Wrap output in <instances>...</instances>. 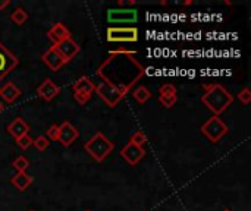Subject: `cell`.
Returning a JSON list of instances; mask_svg holds the SVG:
<instances>
[{"label":"cell","instance_id":"cell-26","mask_svg":"<svg viewBox=\"0 0 251 211\" xmlns=\"http://www.w3.org/2000/svg\"><path fill=\"white\" fill-rule=\"evenodd\" d=\"M176 101H178V97H176V95H160V97H159V103H160L163 107H166V109L174 107V106L176 104Z\"/></svg>","mask_w":251,"mask_h":211},{"label":"cell","instance_id":"cell-32","mask_svg":"<svg viewBox=\"0 0 251 211\" xmlns=\"http://www.w3.org/2000/svg\"><path fill=\"white\" fill-rule=\"evenodd\" d=\"M190 4H193V0H187V1H184V6H190Z\"/></svg>","mask_w":251,"mask_h":211},{"label":"cell","instance_id":"cell-24","mask_svg":"<svg viewBox=\"0 0 251 211\" xmlns=\"http://www.w3.org/2000/svg\"><path fill=\"white\" fill-rule=\"evenodd\" d=\"M32 145L41 153V151H46L47 148H49V145H50V141L44 137V135H40V137H37V138H34V141H32Z\"/></svg>","mask_w":251,"mask_h":211},{"label":"cell","instance_id":"cell-1","mask_svg":"<svg viewBox=\"0 0 251 211\" xmlns=\"http://www.w3.org/2000/svg\"><path fill=\"white\" fill-rule=\"evenodd\" d=\"M137 51L118 48L109 53V57L97 68L96 75L126 95L134 85L146 75V68L135 59Z\"/></svg>","mask_w":251,"mask_h":211},{"label":"cell","instance_id":"cell-30","mask_svg":"<svg viewBox=\"0 0 251 211\" xmlns=\"http://www.w3.org/2000/svg\"><path fill=\"white\" fill-rule=\"evenodd\" d=\"M12 4V1L10 0H0V12L1 10H4L6 7H9Z\"/></svg>","mask_w":251,"mask_h":211},{"label":"cell","instance_id":"cell-10","mask_svg":"<svg viewBox=\"0 0 251 211\" xmlns=\"http://www.w3.org/2000/svg\"><path fill=\"white\" fill-rule=\"evenodd\" d=\"M138 19V12L135 9H109L107 10V21L112 23H132Z\"/></svg>","mask_w":251,"mask_h":211},{"label":"cell","instance_id":"cell-34","mask_svg":"<svg viewBox=\"0 0 251 211\" xmlns=\"http://www.w3.org/2000/svg\"><path fill=\"white\" fill-rule=\"evenodd\" d=\"M85 211H93V210H90V209H88V210H85Z\"/></svg>","mask_w":251,"mask_h":211},{"label":"cell","instance_id":"cell-12","mask_svg":"<svg viewBox=\"0 0 251 211\" xmlns=\"http://www.w3.org/2000/svg\"><path fill=\"white\" fill-rule=\"evenodd\" d=\"M59 93H60V87L54 81H51L50 78H46L37 87V95L40 98H43L44 101H47V103L51 101V100H54L59 95Z\"/></svg>","mask_w":251,"mask_h":211},{"label":"cell","instance_id":"cell-33","mask_svg":"<svg viewBox=\"0 0 251 211\" xmlns=\"http://www.w3.org/2000/svg\"><path fill=\"white\" fill-rule=\"evenodd\" d=\"M222 211H232L231 209H225V210H222Z\"/></svg>","mask_w":251,"mask_h":211},{"label":"cell","instance_id":"cell-13","mask_svg":"<svg viewBox=\"0 0 251 211\" xmlns=\"http://www.w3.org/2000/svg\"><path fill=\"white\" fill-rule=\"evenodd\" d=\"M146 156V150L132 145L131 142H128L122 150H121V157L129 164V166H137Z\"/></svg>","mask_w":251,"mask_h":211},{"label":"cell","instance_id":"cell-25","mask_svg":"<svg viewBox=\"0 0 251 211\" xmlns=\"http://www.w3.org/2000/svg\"><path fill=\"white\" fill-rule=\"evenodd\" d=\"M237 98H238V101L241 103V104H244V106H249L251 103V91L249 87H244L240 93H238V95H237Z\"/></svg>","mask_w":251,"mask_h":211},{"label":"cell","instance_id":"cell-16","mask_svg":"<svg viewBox=\"0 0 251 211\" xmlns=\"http://www.w3.org/2000/svg\"><path fill=\"white\" fill-rule=\"evenodd\" d=\"M32 182H34V178H32L31 175H28L26 172L16 173L15 176H12V178H10V184H12V187H13L16 191H19V192L26 191V189L32 185Z\"/></svg>","mask_w":251,"mask_h":211},{"label":"cell","instance_id":"cell-9","mask_svg":"<svg viewBox=\"0 0 251 211\" xmlns=\"http://www.w3.org/2000/svg\"><path fill=\"white\" fill-rule=\"evenodd\" d=\"M78 138H79V131L71 122L66 120L62 125H59V137H57V141H59L60 145L71 147Z\"/></svg>","mask_w":251,"mask_h":211},{"label":"cell","instance_id":"cell-35","mask_svg":"<svg viewBox=\"0 0 251 211\" xmlns=\"http://www.w3.org/2000/svg\"><path fill=\"white\" fill-rule=\"evenodd\" d=\"M28 211H35V210H28Z\"/></svg>","mask_w":251,"mask_h":211},{"label":"cell","instance_id":"cell-28","mask_svg":"<svg viewBox=\"0 0 251 211\" xmlns=\"http://www.w3.org/2000/svg\"><path fill=\"white\" fill-rule=\"evenodd\" d=\"M160 95H176V87L174 84H163L159 88Z\"/></svg>","mask_w":251,"mask_h":211},{"label":"cell","instance_id":"cell-6","mask_svg":"<svg viewBox=\"0 0 251 211\" xmlns=\"http://www.w3.org/2000/svg\"><path fill=\"white\" fill-rule=\"evenodd\" d=\"M19 65V59L0 41V81H3Z\"/></svg>","mask_w":251,"mask_h":211},{"label":"cell","instance_id":"cell-4","mask_svg":"<svg viewBox=\"0 0 251 211\" xmlns=\"http://www.w3.org/2000/svg\"><path fill=\"white\" fill-rule=\"evenodd\" d=\"M200 131L210 142L216 144L229 132V128L219 116H212L201 125Z\"/></svg>","mask_w":251,"mask_h":211},{"label":"cell","instance_id":"cell-7","mask_svg":"<svg viewBox=\"0 0 251 211\" xmlns=\"http://www.w3.org/2000/svg\"><path fill=\"white\" fill-rule=\"evenodd\" d=\"M94 93L109 106V107H116L118 103L125 97L122 93H119L116 88H113L112 85H107L106 82H100L99 85H96Z\"/></svg>","mask_w":251,"mask_h":211},{"label":"cell","instance_id":"cell-2","mask_svg":"<svg viewBox=\"0 0 251 211\" xmlns=\"http://www.w3.org/2000/svg\"><path fill=\"white\" fill-rule=\"evenodd\" d=\"M204 94L200 101L213 113V116L222 115L234 103V95L222 84H203Z\"/></svg>","mask_w":251,"mask_h":211},{"label":"cell","instance_id":"cell-8","mask_svg":"<svg viewBox=\"0 0 251 211\" xmlns=\"http://www.w3.org/2000/svg\"><path fill=\"white\" fill-rule=\"evenodd\" d=\"M53 46H54V48L59 51V54L65 59L66 63H69L72 59H75V56L81 51L79 44H78L72 37H69V38H66V40H63V41H60V43H57V44H53Z\"/></svg>","mask_w":251,"mask_h":211},{"label":"cell","instance_id":"cell-18","mask_svg":"<svg viewBox=\"0 0 251 211\" xmlns=\"http://www.w3.org/2000/svg\"><path fill=\"white\" fill-rule=\"evenodd\" d=\"M94 88H96V84L90 78H87V76H81L79 79H76L72 84V91L74 93H88V94H93Z\"/></svg>","mask_w":251,"mask_h":211},{"label":"cell","instance_id":"cell-31","mask_svg":"<svg viewBox=\"0 0 251 211\" xmlns=\"http://www.w3.org/2000/svg\"><path fill=\"white\" fill-rule=\"evenodd\" d=\"M4 107H6V106H4V103H3V101L0 100V113H1L3 110H4Z\"/></svg>","mask_w":251,"mask_h":211},{"label":"cell","instance_id":"cell-3","mask_svg":"<svg viewBox=\"0 0 251 211\" xmlns=\"http://www.w3.org/2000/svg\"><path fill=\"white\" fill-rule=\"evenodd\" d=\"M84 150L88 156H91L96 162L101 163L104 162L110 153H113L115 150V144L113 141H110L103 132H96L85 144H84Z\"/></svg>","mask_w":251,"mask_h":211},{"label":"cell","instance_id":"cell-21","mask_svg":"<svg viewBox=\"0 0 251 211\" xmlns=\"http://www.w3.org/2000/svg\"><path fill=\"white\" fill-rule=\"evenodd\" d=\"M12 166L13 169L16 170V173H22V172H26L29 169V160L24 156H18L13 162H12Z\"/></svg>","mask_w":251,"mask_h":211},{"label":"cell","instance_id":"cell-19","mask_svg":"<svg viewBox=\"0 0 251 211\" xmlns=\"http://www.w3.org/2000/svg\"><path fill=\"white\" fill-rule=\"evenodd\" d=\"M132 97H134V100H135L137 103H140V104H146V101H149V100L153 97V94H151V91H150L147 87L140 85V87H137V88L134 90Z\"/></svg>","mask_w":251,"mask_h":211},{"label":"cell","instance_id":"cell-14","mask_svg":"<svg viewBox=\"0 0 251 211\" xmlns=\"http://www.w3.org/2000/svg\"><path fill=\"white\" fill-rule=\"evenodd\" d=\"M21 88H18L13 82H6L4 85L0 87V97L3 98V103L12 104L21 97Z\"/></svg>","mask_w":251,"mask_h":211},{"label":"cell","instance_id":"cell-22","mask_svg":"<svg viewBox=\"0 0 251 211\" xmlns=\"http://www.w3.org/2000/svg\"><path fill=\"white\" fill-rule=\"evenodd\" d=\"M129 142L135 147H140V148H144V145L147 144V137L143 131H137L131 135L129 138Z\"/></svg>","mask_w":251,"mask_h":211},{"label":"cell","instance_id":"cell-5","mask_svg":"<svg viewBox=\"0 0 251 211\" xmlns=\"http://www.w3.org/2000/svg\"><path fill=\"white\" fill-rule=\"evenodd\" d=\"M106 38L110 43H135L138 29L135 26H110L106 31Z\"/></svg>","mask_w":251,"mask_h":211},{"label":"cell","instance_id":"cell-20","mask_svg":"<svg viewBox=\"0 0 251 211\" xmlns=\"http://www.w3.org/2000/svg\"><path fill=\"white\" fill-rule=\"evenodd\" d=\"M26 19H28V12H26L24 7H21V6L15 7V9L10 12V21H12L15 25H18V26L24 25V23L26 22Z\"/></svg>","mask_w":251,"mask_h":211},{"label":"cell","instance_id":"cell-29","mask_svg":"<svg viewBox=\"0 0 251 211\" xmlns=\"http://www.w3.org/2000/svg\"><path fill=\"white\" fill-rule=\"evenodd\" d=\"M91 97H93V94H88V93H74V98L79 106L87 104L91 100Z\"/></svg>","mask_w":251,"mask_h":211},{"label":"cell","instance_id":"cell-15","mask_svg":"<svg viewBox=\"0 0 251 211\" xmlns=\"http://www.w3.org/2000/svg\"><path fill=\"white\" fill-rule=\"evenodd\" d=\"M47 37H49V40L53 41V44H57V43H60V41L69 38V37H71V31H69L62 22H56V23L47 31Z\"/></svg>","mask_w":251,"mask_h":211},{"label":"cell","instance_id":"cell-17","mask_svg":"<svg viewBox=\"0 0 251 211\" xmlns=\"http://www.w3.org/2000/svg\"><path fill=\"white\" fill-rule=\"evenodd\" d=\"M7 132L16 140L25 134H29V125L22 117H16L7 125Z\"/></svg>","mask_w":251,"mask_h":211},{"label":"cell","instance_id":"cell-27","mask_svg":"<svg viewBox=\"0 0 251 211\" xmlns=\"http://www.w3.org/2000/svg\"><path fill=\"white\" fill-rule=\"evenodd\" d=\"M49 141H57V137H59V125L57 123H53L51 126H49V129L46 131V135H44Z\"/></svg>","mask_w":251,"mask_h":211},{"label":"cell","instance_id":"cell-11","mask_svg":"<svg viewBox=\"0 0 251 211\" xmlns=\"http://www.w3.org/2000/svg\"><path fill=\"white\" fill-rule=\"evenodd\" d=\"M41 60H43V63H44L50 70H53V72L60 70V69L66 65L65 59L59 54V51L54 48V46H51L50 48H47V50L43 53Z\"/></svg>","mask_w":251,"mask_h":211},{"label":"cell","instance_id":"cell-23","mask_svg":"<svg viewBox=\"0 0 251 211\" xmlns=\"http://www.w3.org/2000/svg\"><path fill=\"white\" fill-rule=\"evenodd\" d=\"M32 141H34V138L29 134H25V135H22V137H19V138L15 140L16 145L21 150H28L29 147H32Z\"/></svg>","mask_w":251,"mask_h":211}]
</instances>
